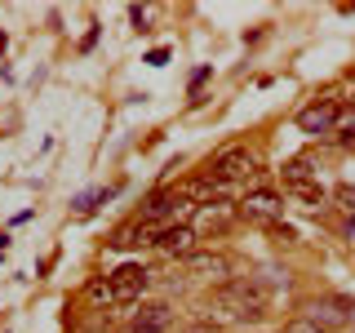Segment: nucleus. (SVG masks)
<instances>
[{"label": "nucleus", "instance_id": "f257e3e1", "mask_svg": "<svg viewBox=\"0 0 355 333\" xmlns=\"http://www.w3.org/2000/svg\"><path fill=\"white\" fill-rule=\"evenodd\" d=\"M214 307L227 311L231 320H240V325H249V320H262L266 316V293L258 280H227L214 293Z\"/></svg>", "mask_w": 355, "mask_h": 333}, {"label": "nucleus", "instance_id": "f03ea898", "mask_svg": "<svg viewBox=\"0 0 355 333\" xmlns=\"http://www.w3.org/2000/svg\"><path fill=\"white\" fill-rule=\"evenodd\" d=\"M151 284V271L142 262H125L111 271V307H133Z\"/></svg>", "mask_w": 355, "mask_h": 333}, {"label": "nucleus", "instance_id": "7ed1b4c3", "mask_svg": "<svg viewBox=\"0 0 355 333\" xmlns=\"http://www.w3.org/2000/svg\"><path fill=\"white\" fill-rule=\"evenodd\" d=\"M253 173H258V160H253L249 147H227V151H218L214 160H209V178H214L218 187L240 182V178H253Z\"/></svg>", "mask_w": 355, "mask_h": 333}, {"label": "nucleus", "instance_id": "20e7f679", "mask_svg": "<svg viewBox=\"0 0 355 333\" xmlns=\"http://www.w3.org/2000/svg\"><path fill=\"white\" fill-rule=\"evenodd\" d=\"M306 320H311V325H320L324 333L347 329L351 320H355V302H351V298H320V302H311Z\"/></svg>", "mask_w": 355, "mask_h": 333}, {"label": "nucleus", "instance_id": "39448f33", "mask_svg": "<svg viewBox=\"0 0 355 333\" xmlns=\"http://www.w3.org/2000/svg\"><path fill=\"white\" fill-rule=\"evenodd\" d=\"M173 302H164V298H155V302H142V311H133L129 320V333H164L173 325Z\"/></svg>", "mask_w": 355, "mask_h": 333}, {"label": "nucleus", "instance_id": "423d86ee", "mask_svg": "<svg viewBox=\"0 0 355 333\" xmlns=\"http://www.w3.org/2000/svg\"><path fill=\"white\" fill-rule=\"evenodd\" d=\"M196 231H191V222H173V227H164V231H155V249L164 253V258H178V253H182V258H191L196 253Z\"/></svg>", "mask_w": 355, "mask_h": 333}, {"label": "nucleus", "instance_id": "0eeeda50", "mask_svg": "<svg viewBox=\"0 0 355 333\" xmlns=\"http://www.w3.org/2000/svg\"><path fill=\"white\" fill-rule=\"evenodd\" d=\"M240 214H244V218H253V222H280L284 200L275 196V191H253V196H244V200H240Z\"/></svg>", "mask_w": 355, "mask_h": 333}, {"label": "nucleus", "instance_id": "6e6552de", "mask_svg": "<svg viewBox=\"0 0 355 333\" xmlns=\"http://www.w3.org/2000/svg\"><path fill=\"white\" fill-rule=\"evenodd\" d=\"M333 125H338V107L333 103H311L302 116H297V129L302 133H329Z\"/></svg>", "mask_w": 355, "mask_h": 333}, {"label": "nucleus", "instance_id": "1a4fd4ad", "mask_svg": "<svg viewBox=\"0 0 355 333\" xmlns=\"http://www.w3.org/2000/svg\"><path fill=\"white\" fill-rule=\"evenodd\" d=\"M231 218H236V209H231V205H196L191 231H196V236H200V231H222Z\"/></svg>", "mask_w": 355, "mask_h": 333}, {"label": "nucleus", "instance_id": "9d476101", "mask_svg": "<svg viewBox=\"0 0 355 333\" xmlns=\"http://www.w3.org/2000/svg\"><path fill=\"white\" fill-rule=\"evenodd\" d=\"M187 271L209 275V280H222V275H227V258H222V253H191V258H187Z\"/></svg>", "mask_w": 355, "mask_h": 333}, {"label": "nucleus", "instance_id": "9b49d317", "mask_svg": "<svg viewBox=\"0 0 355 333\" xmlns=\"http://www.w3.org/2000/svg\"><path fill=\"white\" fill-rule=\"evenodd\" d=\"M151 236H155V227H147V222L133 218V222H125V227L111 236V244H116V249H129V244H147Z\"/></svg>", "mask_w": 355, "mask_h": 333}, {"label": "nucleus", "instance_id": "f8f14e48", "mask_svg": "<svg viewBox=\"0 0 355 333\" xmlns=\"http://www.w3.org/2000/svg\"><path fill=\"white\" fill-rule=\"evenodd\" d=\"M311 178H315V169H311L306 155H297V160H288V164H284V182L293 187V191H297V187H311Z\"/></svg>", "mask_w": 355, "mask_h": 333}, {"label": "nucleus", "instance_id": "ddd939ff", "mask_svg": "<svg viewBox=\"0 0 355 333\" xmlns=\"http://www.w3.org/2000/svg\"><path fill=\"white\" fill-rule=\"evenodd\" d=\"M107 196H111V191H85L80 200H76V214H94V209H98V205H103V200H107Z\"/></svg>", "mask_w": 355, "mask_h": 333}, {"label": "nucleus", "instance_id": "4468645a", "mask_svg": "<svg viewBox=\"0 0 355 333\" xmlns=\"http://www.w3.org/2000/svg\"><path fill=\"white\" fill-rule=\"evenodd\" d=\"M333 200H338V209H347V214L355 218V187L351 182H342L338 191H333Z\"/></svg>", "mask_w": 355, "mask_h": 333}, {"label": "nucleus", "instance_id": "2eb2a0df", "mask_svg": "<svg viewBox=\"0 0 355 333\" xmlns=\"http://www.w3.org/2000/svg\"><path fill=\"white\" fill-rule=\"evenodd\" d=\"M89 298L94 302H111V275L107 280H89Z\"/></svg>", "mask_w": 355, "mask_h": 333}, {"label": "nucleus", "instance_id": "dca6fc26", "mask_svg": "<svg viewBox=\"0 0 355 333\" xmlns=\"http://www.w3.org/2000/svg\"><path fill=\"white\" fill-rule=\"evenodd\" d=\"M280 333H324V329H320V325H311V320L302 316V320H288V325H284Z\"/></svg>", "mask_w": 355, "mask_h": 333}, {"label": "nucleus", "instance_id": "f3484780", "mask_svg": "<svg viewBox=\"0 0 355 333\" xmlns=\"http://www.w3.org/2000/svg\"><path fill=\"white\" fill-rule=\"evenodd\" d=\"M338 125H342V133H351L347 142H355V111H347V116H338Z\"/></svg>", "mask_w": 355, "mask_h": 333}, {"label": "nucleus", "instance_id": "a211bd4d", "mask_svg": "<svg viewBox=\"0 0 355 333\" xmlns=\"http://www.w3.org/2000/svg\"><path fill=\"white\" fill-rule=\"evenodd\" d=\"M178 333H218V325H209V320H196V325H187V329H178Z\"/></svg>", "mask_w": 355, "mask_h": 333}, {"label": "nucleus", "instance_id": "6ab92c4d", "mask_svg": "<svg viewBox=\"0 0 355 333\" xmlns=\"http://www.w3.org/2000/svg\"><path fill=\"white\" fill-rule=\"evenodd\" d=\"M129 18L138 22V31H147V9H138V5H133V9H129Z\"/></svg>", "mask_w": 355, "mask_h": 333}, {"label": "nucleus", "instance_id": "aec40b11", "mask_svg": "<svg viewBox=\"0 0 355 333\" xmlns=\"http://www.w3.org/2000/svg\"><path fill=\"white\" fill-rule=\"evenodd\" d=\"M347 240H351V244H355V218H351V222H347Z\"/></svg>", "mask_w": 355, "mask_h": 333}]
</instances>
